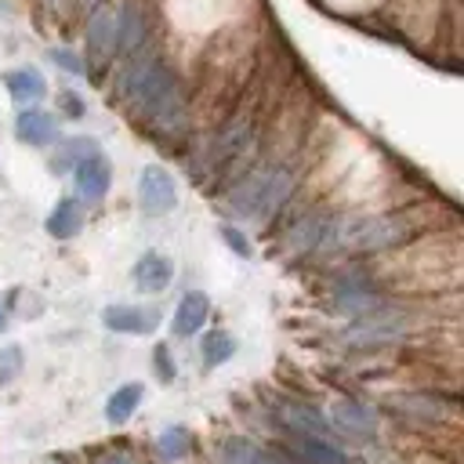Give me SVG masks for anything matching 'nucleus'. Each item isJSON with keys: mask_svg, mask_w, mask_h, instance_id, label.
I'll use <instances>...</instances> for the list:
<instances>
[{"mask_svg": "<svg viewBox=\"0 0 464 464\" xmlns=\"http://www.w3.org/2000/svg\"><path fill=\"white\" fill-rule=\"evenodd\" d=\"M218 232H221V239H225V246H228L232 254H239V257H254V246L246 243V236H243L239 228H232V225H221Z\"/></svg>", "mask_w": 464, "mask_h": 464, "instance_id": "obj_26", "label": "nucleus"}, {"mask_svg": "<svg viewBox=\"0 0 464 464\" xmlns=\"http://www.w3.org/2000/svg\"><path fill=\"white\" fill-rule=\"evenodd\" d=\"M102 326L112 334H152L160 326V308H141V304H105L102 308Z\"/></svg>", "mask_w": 464, "mask_h": 464, "instance_id": "obj_8", "label": "nucleus"}, {"mask_svg": "<svg viewBox=\"0 0 464 464\" xmlns=\"http://www.w3.org/2000/svg\"><path fill=\"white\" fill-rule=\"evenodd\" d=\"M51 62H54V65H62V69H65V72H72V76H80V72H83V62H80L69 47H54V51H51Z\"/></svg>", "mask_w": 464, "mask_h": 464, "instance_id": "obj_27", "label": "nucleus"}, {"mask_svg": "<svg viewBox=\"0 0 464 464\" xmlns=\"http://www.w3.org/2000/svg\"><path fill=\"white\" fill-rule=\"evenodd\" d=\"M22 366H25V355H22V348H18V344L0 348V388H4V384H11V381L22 373Z\"/></svg>", "mask_w": 464, "mask_h": 464, "instance_id": "obj_24", "label": "nucleus"}, {"mask_svg": "<svg viewBox=\"0 0 464 464\" xmlns=\"http://www.w3.org/2000/svg\"><path fill=\"white\" fill-rule=\"evenodd\" d=\"M4 326H7V312L0 308V334H4Z\"/></svg>", "mask_w": 464, "mask_h": 464, "instance_id": "obj_31", "label": "nucleus"}, {"mask_svg": "<svg viewBox=\"0 0 464 464\" xmlns=\"http://www.w3.org/2000/svg\"><path fill=\"white\" fill-rule=\"evenodd\" d=\"M138 203H141V210L152 214V218L174 210V203H178V185H174V178H170L163 167L149 163V167L138 174Z\"/></svg>", "mask_w": 464, "mask_h": 464, "instance_id": "obj_4", "label": "nucleus"}, {"mask_svg": "<svg viewBox=\"0 0 464 464\" xmlns=\"http://www.w3.org/2000/svg\"><path fill=\"white\" fill-rule=\"evenodd\" d=\"M297 450L304 453L308 464H348V457L341 453L337 442H326V439H297Z\"/></svg>", "mask_w": 464, "mask_h": 464, "instance_id": "obj_21", "label": "nucleus"}, {"mask_svg": "<svg viewBox=\"0 0 464 464\" xmlns=\"http://www.w3.org/2000/svg\"><path fill=\"white\" fill-rule=\"evenodd\" d=\"M14 134H18V141L22 145H33V149H44V145H51L54 138H58V120L51 116V112H44V109H22L18 112V120H14Z\"/></svg>", "mask_w": 464, "mask_h": 464, "instance_id": "obj_11", "label": "nucleus"}, {"mask_svg": "<svg viewBox=\"0 0 464 464\" xmlns=\"http://www.w3.org/2000/svg\"><path fill=\"white\" fill-rule=\"evenodd\" d=\"M120 94L138 105L156 127L163 130H178L185 123V98H181V83L174 80V72L149 51V47H134L130 62L120 72Z\"/></svg>", "mask_w": 464, "mask_h": 464, "instance_id": "obj_1", "label": "nucleus"}, {"mask_svg": "<svg viewBox=\"0 0 464 464\" xmlns=\"http://www.w3.org/2000/svg\"><path fill=\"white\" fill-rule=\"evenodd\" d=\"M399 334H406V323L402 319H366V323H355L352 330H344V341L352 344H381V341H395Z\"/></svg>", "mask_w": 464, "mask_h": 464, "instance_id": "obj_16", "label": "nucleus"}, {"mask_svg": "<svg viewBox=\"0 0 464 464\" xmlns=\"http://www.w3.org/2000/svg\"><path fill=\"white\" fill-rule=\"evenodd\" d=\"M141 395H145V388H141L138 381H127V384H120V388L109 395V402H105V417H109L112 424H123V420H127V417L138 410Z\"/></svg>", "mask_w": 464, "mask_h": 464, "instance_id": "obj_17", "label": "nucleus"}, {"mask_svg": "<svg viewBox=\"0 0 464 464\" xmlns=\"http://www.w3.org/2000/svg\"><path fill=\"white\" fill-rule=\"evenodd\" d=\"M279 420L297 435V439H326L334 442V424L308 402H297V399H286L279 402Z\"/></svg>", "mask_w": 464, "mask_h": 464, "instance_id": "obj_6", "label": "nucleus"}, {"mask_svg": "<svg viewBox=\"0 0 464 464\" xmlns=\"http://www.w3.org/2000/svg\"><path fill=\"white\" fill-rule=\"evenodd\" d=\"M410 232H413V221L406 214H381V218H352V221H344L334 232V239H337L341 250L370 254V250H388V246L402 243Z\"/></svg>", "mask_w": 464, "mask_h": 464, "instance_id": "obj_3", "label": "nucleus"}, {"mask_svg": "<svg viewBox=\"0 0 464 464\" xmlns=\"http://www.w3.org/2000/svg\"><path fill=\"white\" fill-rule=\"evenodd\" d=\"M156 373L163 377V381H170L174 377V366H170V359H167V344H156Z\"/></svg>", "mask_w": 464, "mask_h": 464, "instance_id": "obj_29", "label": "nucleus"}, {"mask_svg": "<svg viewBox=\"0 0 464 464\" xmlns=\"http://www.w3.org/2000/svg\"><path fill=\"white\" fill-rule=\"evenodd\" d=\"M130 279H134V290H141V294H160V290L170 286L174 265H170V257H163L160 250H145V254L134 261Z\"/></svg>", "mask_w": 464, "mask_h": 464, "instance_id": "obj_10", "label": "nucleus"}, {"mask_svg": "<svg viewBox=\"0 0 464 464\" xmlns=\"http://www.w3.org/2000/svg\"><path fill=\"white\" fill-rule=\"evenodd\" d=\"M156 446H160V453H163L167 460H181V457H188L192 439H188L185 428H163L160 439H156Z\"/></svg>", "mask_w": 464, "mask_h": 464, "instance_id": "obj_22", "label": "nucleus"}, {"mask_svg": "<svg viewBox=\"0 0 464 464\" xmlns=\"http://www.w3.org/2000/svg\"><path fill=\"white\" fill-rule=\"evenodd\" d=\"M199 355H203V366L214 370V366H221V362H228L236 355V337L225 334V330H210V334H203Z\"/></svg>", "mask_w": 464, "mask_h": 464, "instance_id": "obj_19", "label": "nucleus"}, {"mask_svg": "<svg viewBox=\"0 0 464 464\" xmlns=\"http://www.w3.org/2000/svg\"><path fill=\"white\" fill-rule=\"evenodd\" d=\"M94 149H98L94 138H83V134H80V138H65V141L58 145V152L51 156V170H54V174H65V170H72L83 156H91Z\"/></svg>", "mask_w": 464, "mask_h": 464, "instance_id": "obj_18", "label": "nucleus"}, {"mask_svg": "<svg viewBox=\"0 0 464 464\" xmlns=\"http://www.w3.org/2000/svg\"><path fill=\"white\" fill-rule=\"evenodd\" d=\"M218 464H290L283 453L254 446L250 439H225L218 450Z\"/></svg>", "mask_w": 464, "mask_h": 464, "instance_id": "obj_14", "label": "nucleus"}, {"mask_svg": "<svg viewBox=\"0 0 464 464\" xmlns=\"http://www.w3.org/2000/svg\"><path fill=\"white\" fill-rule=\"evenodd\" d=\"M58 105H62V112L72 116V120L83 116V102H80V94H72V91H62V94H58Z\"/></svg>", "mask_w": 464, "mask_h": 464, "instance_id": "obj_28", "label": "nucleus"}, {"mask_svg": "<svg viewBox=\"0 0 464 464\" xmlns=\"http://www.w3.org/2000/svg\"><path fill=\"white\" fill-rule=\"evenodd\" d=\"M334 431L348 439H373L377 435V410L359 399H341L334 406Z\"/></svg>", "mask_w": 464, "mask_h": 464, "instance_id": "obj_9", "label": "nucleus"}, {"mask_svg": "<svg viewBox=\"0 0 464 464\" xmlns=\"http://www.w3.org/2000/svg\"><path fill=\"white\" fill-rule=\"evenodd\" d=\"M116 14H120V51H134V47H141L145 18H141L138 4H120Z\"/></svg>", "mask_w": 464, "mask_h": 464, "instance_id": "obj_20", "label": "nucleus"}, {"mask_svg": "<svg viewBox=\"0 0 464 464\" xmlns=\"http://www.w3.org/2000/svg\"><path fill=\"white\" fill-rule=\"evenodd\" d=\"M102 464H134V460H130V457H123V453H112V457H105Z\"/></svg>", "mask_w": 464, "mask_h": 464, "instance_id": "obj_30", "label": "nucleus"}, {"mask_svg": "<svg viewBox=\"0 0 464 464\" xmlns=\"http://www.w3.org/2000/svg\"><path fill=\"white\" fill-rule=\"evenodd\" d=\"M323 232H326V221L308 218V221H301V225H297V232H294V246H297V250H301V246H312Z\"/></svg>", "mask_w": 464, "mask_h": 464, "instance_id": "obj_25", "label": "nucleus"}, {"mask_svg": "<svg viewBox=\"0 0 464 464\" xmlns=\"http://www.w3.org/2000/svg\"><path fill=\"white\" fill-rule=\"evenodd\" d=\"M44 228H47V236H54V239H72V236H80V228H83V207H80L76 199H58V203L51 207Z\"/></svg>", "mask_w": 464, "mask_h": 464, "instance_id": "obj_15", "label": "nucleus"}, {"mask_svg": "<svg viewBox=\"0 0 464 464\" xmlns=\"http://www.w3.org/2000/svg\"><path fill=\"white\" fill-rule=\"evenodd\" d=\"M207 315H210V297H207L203 290H188V294L178 301V308H174V326H170V330H174L178 337H192V334L203 330Z\"/></svg>", "mask_w": 464, "mask_h": 464, "instance_id": "obj_13", "label": "nucleus"}, {"mask_svg": "<svg viewBox=\"0 0 464 464\" xmlns=\"http://www.w3.org/2000/svg\"><path fill=\"white\" fill-rule=\"evenodd\" d=\"M4 83H7L11 102H14V105H22V109H33V105L47 94V80H44V72H40V69H33V65L11 69V72L4 76Z\"/></svg>", "mask_w": 464, "mask_h": 464, "instance_id": "obj_12", "label": "nucleus"}, {"mask_svg": "<svg viewBox=\"0 0 464 464\" xmlns=\"http://www.w3.org/2000/svg\"><path fill=\"white\" fill-rule=\"evenodd\" d=\"M392 406H399L410 417H428V420L439 417V399H431V395H395Z\"/></svg>", "mask_w": 464, "mask_h": 464, "instance_id": "obj_23", "label": "nucleus"}, {"mask_svg": "<svg viewBox=\"0 0 464 464\" xmlns=\"http://www.w3.org/2000/svg\"><path fill=\"white\" fill-rule=\"evenodd\" d=\"M120 51V14L116 7H94L87 18V54L94 65L109 62Z\"/></svg>", "mask_w": 464, "mask_h": 464, "instance_id": "obj_5", "label": "nucleus"}, {"mask_svg": "<svg viewBox=\"0 0 464 464\" xmlns=\"http://www.w3.org/2000/svg\"><path fill=\"white\" fill-rule=\"evenodd\" d=\"M72 178H76V192L87 199V203H98L105 199L109 185H112V167L109 160L102 156V149H94L91 156H83L76 167H72Z\"/></svg>", "mask_w": 464, "mask_h": 464, "instance_id": "obj_7", "label": "nucleus"}, {"mask_svg": "<svg viewBox=\"0 0 464 464\" xmlns=\"http://www.w3.org/2000/svg\"><path fill=\"white\" fill-rule=\"evenodd\" d=\"M290 188H294L290 170H283V167H261V170L246 174V178L232 188L228 207H232V214H239V218L265 221V218L290 196Z\"/></svg>", "mask_w": 464, "mask_h": 464, "instance_id": "obj_2", "label": "nucleus"}]
</instances>
